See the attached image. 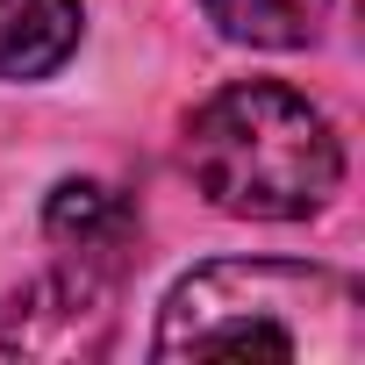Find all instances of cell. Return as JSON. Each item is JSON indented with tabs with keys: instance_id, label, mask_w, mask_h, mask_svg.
Returning <instances> with one entry per match:
<instances>
[{
	"instance_id": "6da1fadb",
	"label": "cell",
	"mask_w": 365,
	"mask_h": 365,
	"mask_svg": "<svg viewBox=\"0 0 365 365\" xmlns=\"http://www.w3.org/2000/svg\"><path fill=\"white\" fill-rule=\"evenodd\" d=\"M158 358H294L351 365L365 351V294L336 265L215 258L194 265L158 308Z\"/></svg>"
},
{
	"instance_id": "7a4b0ae2",
	"label": "cell",
	"mask_w": 365,
	"mask_h": 365,
	"mask_svg": "<svg viewBox=\"0 0 365 365\" xmlns=\"http://www.w3.org/2000/svg\"><path fill=\"white\" fill-rule=\"evenodd\" d=\"M187 172L222 215L308 222L344 187V136L308 93L279 79H237L194 108Z\"/></svg>"
},
{
	"instance_id": "3957f363",
	"label": "cell",
	"mask_w": 365,
	"mask_h": 365,
	"mask_svg": "<svg viewBox=\"0 0 365 365\" xmlns=\"http://www.w3.org/2000/svg\"><path fill=\"white\" fill-rule=\"evenodd\" d=\"M115 344V265L72 258L22 294L0 301V358H43V365H86Z\"/></svg>"
},
{
	"instance_id": "277c9868",
	"label": "cell",
	"mask_w": 365,
	"mask_h": 365,
	"mask_svg": "<svg viewBox=\"0 0 365 365\" xmlns=\"http://www.w3.org/2000/svg\"><path fill=\"white\" fill-rule=\"evenodd\" d=\"M79 0H0V79H51L79 51Z\"/></svg>"
},
{
	"instance_id": "5b68a950",
	"label": "cell",
	"mask_w": 365,
	"mask_h": 365,
	"mask_svg": "<svg viewBox=\"0 0 365 365\" xmlns=\"http://www.w3.org/2000/svg\"><path fill=\"white\" fill-rule=\"evenodd\" d=\"M129 230H136V208L115 187H101V179H58L51 201H43V237L65 244L72 258H108L115 265Z\"/></svg>"
},
{
	"instance_id": "8992f818",
	"label": "cell",
	"mask_w": 365,
	"mask_h": 365,
	"mask_svg": "<svg viewBox=\"0 0 365 365\" xmlns=\"http://www.w3.org/2000/svg\"><path fill=\"white\" fill-rule=\"evenodd\" d=\"M201 8L230 43L251 51H301L329 22V0H201Z\"/></svg>"
}]
</instances>
